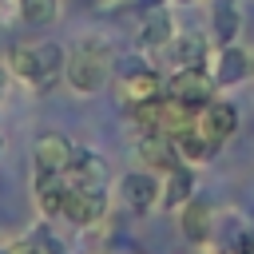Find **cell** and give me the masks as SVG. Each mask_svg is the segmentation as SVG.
I'll list each match as a JSON object with an SVG mask.
<instances>
[{
	"mask_svg": "<svg viewBox=\"0 0 254 254\" xmlns=\"http://www.w3.org/2000/svg\"><path fill=\"white\" fill-rule=\"evenodd\" d=\"M107 75H111V48L99 44V40L75 44V48L67 52V60H64V79H67V87L79 91V95H95V91L107 83Z\"/></svg>",
	"mask_w": 254,
	"mask_h": 254,
	"instance_id": "6da1fadb",
	"label": "cell"
},
{
	"mask_svg": "<svg viewBox=\"0 0 254 254\" xmlns=\"http://www.w3.org/2000/svg\"><path fill=\"white\" fill-rule=\"evenodd\" d=\"M163 91L175 95V99H183V103H190V107H202V103L214 99L218 83H214V71H206L202 64H190V67H179V71L163 83Z\"/></svg>",
	"mask_w": 254,
	"mask_h": 254,
	"instance_id": "7a4b0ae2",
	"label": "cell"
},
{
	"mask_svg": "<svg viewBox=\"0 0 254 254\" xmlns=\"http://www.w3.org/2000/svg\"><path fill=\"white\" fill-rule=\"evenodd\" d=\"M75 155V143L64 131H40L32 143V167L36 175H64Z\"/></svg>",
	"mask_w": 254,
	"mask_h": 254,
	"instance_id": "3957f363",
	"label": "cell"
},
{
	"mask_svg": "<svg viewBox=\"0 0 254 254\" xmlns=\"http://www.w3.org/2000/svg\"><path fill=\"white\" fill-rule=\"evenodd\" d=\"M194 127L214 143V147H222L226 139H234L238 135V107L230 103V99H210V103H202L198 107V115H194Z\"/></svg>",
	"mask_w": 254,
	"mask_h": 254,
	"instance_id": "277c9868",
	"label": "cell"
},
{
	"mask_svg": "<svg viewBox=\"0 0 254 254\" xmlns=\"http://www.w3.org/2000/svg\"><path fill=\"white\" fill-rule=\"evenodd\" d=\"M115 95H119L123 107H139V103H151V99L163 95V79H159L155 67H135V71L115 79Z\"/></svg>",
	"mask_w": 254,
	"mask_h": 254,
	"instance_id": "5b68a950",
	"label": "cell"
},
{
	"mask_svg": "<svg viewBox=\"0 0 254 254\" xmlns=\"http://www.w3.org/2000/svg\"><path fill=\"white\" fill-rule=\"evenodd\" d=\"M107 214V194L103 190H79V187H67V198H64V214L71 226H95L99 218Z\"/></svg>",
	"mask_w": 254,
	"mask_h": 254,
	"instance_id": "8992f818",
	"label": "cell"
},
{
	"mask_svg": "<svg viewBox=\"0 0 254 254\" xmlns=\"http://www.w3.org/2000/svg\"><path fill=\"white\" fill-rule=\"evenodd\" d=\"M64 179H67V187H79V190H103V187H107V163H103L95 151H79V147H75Z\"/></svg>",
	"mask_w": 254,
	"mask_h": 254,
	"instance_id": "52a82bcc",
	"label": "cell"
},
{
	"mask_svg": "<svg viewBox=\"0 0 254 254\" xmlns=\"http://www.w3.org/2000/svg\"><path fill=\"white\" fill-rule=\"evenodd\" d=\"M159 190H163V183H159L151 171H127V175L119 179L123 202H127L131 210H139V214H147V210L159 202Z\"/></svg>",
	"mask_w": 254,
	"mask_h": 254,
	"instance_id": "ba28073f",
	"label": "cell"
},
{
	"mask_svg": "<svg viewBox=\"0 0 254 254\" xmlns=\"http://www.w3.org/2000/svg\"><path fill=\"white\" fill-rule=\"evenodd\" d=\"M179 230L187 242H206L214 234V206L198 194H190L183 206H179Z\"/></svg>",
	"mask_w": 254,
	"mask_h": 254,
	"instance_id": "9c48e42d",
	"label": "cell"
},
{
	"mask_svg": "<svg viewBox=\"0 0 254 254\" xmlns=\"http://www.w3.org/2000/svg\"><path fill=\"white\" fill-rule=\"evenodd\" d=\"M135 151H139V159H143L147 167H159L163 175H167L171 167H179V163H183V159H179L175 139H171V135H159V131H143V135H139V143H135Z\"/></svg>",
	"mask_w": 254,
	"mask_h": 254,
	"instance_id": "30bf717a",
	"label": "cell"
},
{
	"mask_svg": "<svg viewBox=\"0 0 254 254\" xmlns=\"http://www.w3.org/2000/svg\"><path fill=\"white\" fill-rule=\"evenodd\" d=\"M175 36H179V32H175V20H171V12H167L163 4L143 12V24H139V44H143L147 52H163Z\"/></svg>",
	"mask_w": 254,
	"mask_h": 254,
	"instance_id": "8fae6325",
	"label": "cell"
},
{
	"mask_svg": "<svg viewBox=\"0 0 254 254\" xmlns=\"http://www.w3.org/2000/svg\"><path fill=\"white\" fill-rule=\"evenodd\" d=\"M250 52L246 48H238V44H222L218 48V60H214V83L218 87H234V83H242L246 75H250Z\"/></svg>",
	"mask_w": 254,
	"mask_h": 254,
	"instance_id": "7c38bea8",
	"label": "cell"
},
{
	"mask_svg": "<svg viewBox=\"0 0 254 254\" xmlns=\"http://www.w3.org/2000/svg\"><path fill=\"white\" fill-rule=\"evenodd\" d=\"M190 194H194V167H187V163L171 167V171H167V179H163V190H159V206L179 210Z\"/></svg>",
	"mask_w": 254,
	"mask_h": 254,
	"instance_id": "4fadbf2b",
	"label": "cell"
},
{
	"mask_svg": "<svg viewBox=\"0 0 254 254\" xmlns=\"http://www.w3.org/2000/svg\"><path fill=\"white\" fill-rule=\"evenodd\" d=\"M210 32L222 44H234L238 32H242V12H238V0H214V12H210Z\"/></svg>",
	"mask_w": 254,
	"mask_h": 254,
	"instance_id": "5bb4252c",
	"label": "cell"
},
{
	"mask_svg": "<svg viewBox=\"0 0 254 254\" xmlns=\"http://www.w3.org/2000/svg\"><path fill=\"white\" fill-rule=\"evenodd\" d=\"M36 56H40V79H36V91H52L56 87V79L64 75V48L60 44H36Z\"/></svg>",
	"mask_w": 254,
	"mask_h": 254,
	"instance_id": "9a60e30c",
	"label": "cell"
},
{
	"mask_svg": "<svg viewBox=\"0 0 254 254\" xmlns=\"http://www.w3.org/2000/svg\"><path fill=\"white\" fill-rule=\"evenodd\" d=\"M175 147H179V159H183L187 167H202V163H210V159H214V151H218V147H214L198 127H190L187 135H179V139H175Z\"/></svg>",
	"mask_w": 254,
	"mask_h": 254,
	"instance_id": "2e32d148",
	"label": "cell"
},
{
	"mask_svg": "<svg viewBox=\"0 0 254 254\" xmlns=\"http://www.w3.org/2000/svg\"><path fill=\"white\" fill-rule=\"evenodd\" d=\"M4 64H8V71H12L16 79H24L28 87H36V79H40V56H36L32 44H12Z\"/></svg>",
	"mask_w": 254,
	"mask_h": 254,
	"instance_id": "e0dca14e",
	"label": "cell"
},
{
	"mask_svg": "<svg viewBox=\"0 0 254 254\" xmlns=\"http://www.w3.org/2000/svg\"><path fill=\"white\" fill-rule=\"evenodd\" d=\"M163 52H171V60L179 64V67H190V64H206V40L202 36H175Z\"/></svg>",
	"mask_w": 254,
	"mask_h": 254,
	"instance_id": "ac0fdd59",
	"label": "cell"
},
{
	"mask_svg": "<svg viewBox=\"0 0 254 254\" xmlns=\"http://www.w3.org/2000/svg\"><path fill=\"white\" fill-rule=\"evenodd\" d=\"M20 20L32 28H48L56 20V0H20Z\"/></svg>",
	"mask_w": 254,
	"mask_h": 254,
	"instance_id": "d6986e66",
	"label": "cell"
},
{
	"mask_svg": "<svg viewBox=\"0 0 254 254\" xmlns=\"http://www.w3.org/2000/svg\"><path fill=\"white\" fill-rule=\"evenodd\" d=\"M8 254H64V246H60L56 238H48V234H36V238H28V242L12 246Z\"/></svg>",
	"mask_w": 254,
	"mask_h": 254,
	"instance_id": "ffe728a7",
	"label": "cell"
},
{
	"mask_svg": "<svg viewBox=\"0 0 254 254\" xmlns=\"http://www.w3.org/2000/svg\"><path fill=\"white\" fill-rule=\"evenodd\" d=\"M20 16V0H0V24H12Z\"/></svg>",
	"mask_w": 254,
	"mask_h": 254,
	"instance_id": "44dd1931",
	"label": "cell"
},
{
	"mask_svg": "<svg viewBox=\"0 0 254 254\" xmlns=\"http://www.w3.org/2000/svg\"><path fill=\"white\" fill-rule=\"evenodd\" d=\"M238 254H254V230H246V234H242V242H238Z\"/></svg>",
	"mask_w": 254,
	"mask_h": 254,
	"instance_id": "7402d4cb",
	"label": "cell"
},
{
	"mask_svg": "<svg viewBox=\"0 0 254 254\" xmlns=\"http://www.w3.org/2000/svg\"><path fill=\"white\" fill-rule=\"evenodd\" d=\"M8 75H12V71H8V64H0V95H4V87H8Z\"/></svg>",
	"mask_w": 254,
	"mask_h": 254,
	"instance_id": "603a6c76",
	"label": "cell"
},
{
	"mask_svg": "<svg viewBox=\"0 0 254 254\" xmlns=\"http://www.w3.org/2000/svg\"><path fill=\"white\" fill-rule=\"evenodd\" d=\"M107 254H139V250H135V246H111Z\"/></svg>",
	"mask_w": 254,
	"mask_h": 254,
	"instance_id": "cb8c5ba5",
	"label": "cell"
},
{
	"mask_svg": "<svg viewBox=\"0 0 254 254\" xmlns=\"http://www.w3.org/2000/svg\"><path fill=\"white\" fill-rule=\"evenodd\" d=\"M139 4H143V8H159L163 0H139Z\"/></svg>",
	"mask_w": 254,
	"mask_h": 254,
	"instance_id": "d4e9b609",
	"label": "cell"
},
{
	"mask_svg": "<svg viewBox=\"0 0 254 254\" xmlns=\"http://www.w3.org/2000/svg\"><path fill=\"white\" fill-rule=\"evenodd\" d=\"M0 155H4V135H0Z\"/></svg>",
	"mask_w": 254,
	"mask_h": 254,
	"instance_id": "484cf974",
	"label": "cell"
},
{
	"mask_svg": "<svg viewBox=\"0 0 254 254\" xmlns=\"http://www.w3.org/2000/svg\"><path fill=\"white\" fill-rule=\"evenodd\" d=\"M179 4H190V0H179Z\"/></svg>",
	"mask_w": 254,
	"mask_h": 254,
	"instance_id": "4316f807",
	"label": "cell"
}]
</instances>
